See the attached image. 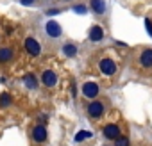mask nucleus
I'll return each instance as SVG.
<instances>
[{
  "label": "nucleus",
  "mask_w": 152,
  "mask_h": 146,
  "mask_svg": "<svg viewBox=\"0 0 152 146\" xmlns=\"http://www.w3.org/2000/svg\"><path fill=\"white\" fill-rule=\"evenodd\" d=\"M99 68H100V71H102V75H106V77H111V75H115V73H116V64H115V61L109 59V57H104V59L100 61Z\"/></svg>",
  "instance_id": "nucleus-1"
},
{
  "label": "nucleus",
  "mask_w": 152,
  "mask_h": 146,
  "mask_svg": "<svg viewBox=\"0 0 152 146\" xmlns=\"http://www.w3.org/2000/svg\"><path fill=\"white\" fill-rule=\"evenodd\" d=\"M99 84L97 82H86L84 86H83V95L86 96V98H90V100H95L97 96H99Z\"/></svg>",
  "instance_id": "nucleus-2"
},
{
  "label": "nucleus",
  "mask_w": 152,
  "mask_h": 146,
  "mask_svg": "<svg viewBox=\"0 0 152 146\" xmlns=\"http://www.w3.org/2000/svg\"><path fill=\"white\" fill-rule=\"evenodd\" d=\"M41 80L47 87H54L57 84V73L54 69H45L43 71V75H41Z\"/></svg>",
  "instance_id": "nucleus-3"
},
{
  "label": "nucleus",
  "mask_w": 152,
  "mask_h": 146,
  "mask_svg": "<svg viewBox=\"0 0 152 146\" xmlns=\"http://www.w3.org/2000/svg\"><path fill=\"white\" fill-rule=\"evenodd\" d=\"M25 50L31 53V55H39L41 53V45H39V41H36L34 38H27L25 39Z\"/></svg>",
  "instance_id": "nucleus-4"
},
{
  "label": "nucleus",
  "mask_w": 152,
  "mask_h": 146,
  "mask_svg": "<svg viewBox=\"0 0 152 146\" xmlns=\"http://www.w3.org/2000/svg\"><path fill=\"white\" fill-rule=\"evenodd\" d=\"M104 114V103L102 102H91L90 105H88V116L90 118H100Z\"/></svg>",
  "instance_id": "nucleus-5"
},
{
  "label": "nucleus",
  "mask_w": 152,
  "mask_h": 146,
  "mask_svg": "<svg viewBox=\"0 0 152 146\" xmlns=\"http://www.w3.org/2000/svg\"><path fill=\"white\" fill-rule=\"evenodd\" d=\"M104 137L106 139H111V141H115V139H118L120 137V128H118V125H106L104 126Z\"/></svg>",
  "instance_id": "nucleus-6"
},
{
  "label": "nucleus",
  "mask_w": 152,
  "mask_h": 146,
  "mask_svg": "<svg viewBox=\"0 0 152 146\" xmlns=\"http://www.w3.org/2000/svg\"><path fill=\"white\" fill-rule=\"evenodd\" d=\"M45 29H47V34H48L50 38H59V36H61V32H63V30H61V25H59L57 22H52V20L47 23V27H45Z\"/></svg>",
  "instance_id": "nucleus-7"
},
{
  "label": "nucleus",
  "mask_w": 152,
  "mask_h": 146,
  "mask_svg": "<svg viewBox=\"0 0 152 146\" xmlns=\"http://www.w3.org/2000/svg\"><path fill=\"white\" fill-rule=\"evenodd\" d=\"M32 139H34L36 142H43V141H47V128H45L43 125L34 126V130H32Z\"/></svg>",
  "instance_id": "nucleus-8"
},
{
  "label": "nucleus",
  "mask_w": 152,
  "mask_h": 146,
  "mask_svg": "<svg viewBox=\"0 0 152 146\" xmlns=\"http://www.w3.org/2000/svg\"><path fill=\"white\" fill-rule=\"evenodd\" d=\"M140 64H141L143 68H152V50H150V48H147V50L141 52V55H140Z\"/></svg>",
  "instance_id": "nucleus-9"
},
{
  "label": "nucleus",
  "mask_w": 152,
  "mask_h": 146,
  "mask_svg": "<svg viewBox=\"0 0 152 146\" xmlns=\"http://www.w3.org/2000/svg\"><path fill=\"white\" fill-rule=\"evenodd\" d=\"M102 38H104L102 27H100V25H93V27L90 29V39H91V41H100Z\"/></svg>",
  "instance_id": "nucleus-10"
},
{
  "label": "nucleus",
  "mask_w": 152,
  "mask_h": 146,
  "mask_svg": "<svg viewBox=\"0 0 152 146\" xmlns=\"http://www.w3.org/2000/svg\"><path fill=\"white\" fill-rule=\"evenodd\" d=\"M13 57H15V52H13L11 48H7V46L0 48V64H4V62H9Z\"/></svg>",
  "instance_id": "nucleus-11"
},
{
  "label": "nucleus",
  "mask_w": 152,
  "mask_h": 146,
  "mask_svg": "<svg viewBox=\"0 0 152 146\" xmlns=\"http://www.w3.org/2000/svg\"><path fill=\"white\" fill-rule=\"evenodd\" d=\"M23 84H25V87H29V89H36V87H38V79L32 75V73H27V75L23 77Z\"/></svg>",
  "instance_id": "nucleus-12"
},
{
  "label": "nucleus",
  "mask_w": 152,
  "mask_h": 146,
  "mask_svg": "<svg viewBox=\"0 0 152 146\" xmlns=\"http://www.w3.org/2000/svg\"><path fill=\"white\" fill-rule=\"evenodd\" d=\"M91 9L97 14H102L106 11V2H104V0H91Z\"/></svg>",
  "instance_id": "nucleus-13"
},
{
  "label": "nucleus",
  "mask_w": 152,
  "mask_h": 146,
  "mask_svg": "<svg viewBox=\"0 0 152 146\" xmlns=\"http://www.w3.org/2000/svg\"><path fill=\"white\" fill-rule=\"evenodd\" d=\"M63 53H64L66 57H75V53H77V46L72 45V43H66V45L63 46Z\"/></svg>",
  "instance_id": "nucleus-14"
},
{
  "label": "nucleus",
  "mask_w": 152,
  "mask_h": 146,
  "mask_svg": "<svg viewBox=\"0 0 152 146\" xmlns=\"http://www.w3.org/2000/svg\"><path fill=\"white\" fill-rule=\"evenodd\" d=\"M11 102H13V98H11L9 93H2V95H0V107H9Z\"/></svg>",
  "instance_id": "nucleus-15"
},
{
  "label": "nucleus",
  "mask_w": 152,
  "mask_h": 146,
  "mask_svg": "<svg viewBox=\"0 0 152 146\" xmlns=\"http://www.w3.org/2000/svg\"><path fill=\"white\" fill-rule=\"evenodd\" d=\"M115 146H129V139L127 137H118V139H115Z\"/></svg>",
  "instance_id": "nucleus-16"
},
{
  "label": "nucleus",
  "mask_w": 152,
  "mask_h": 146,
  "mask_svg": "<svg viewBox=\"0 0 152 146\" xmlns=\"http://www.w3.org/2000/svg\"><path fill=\"white\" fill-rule=\"evenodd\" d=\"M90 135H91L90 132H79L77 135H75V141H77V142H79V141H83V139H88Z\"/></svg>",
  "instance_id": "nucleus-17"
},
{
  "label": "nucleus",
  "mask_w": 152,
  "mask_h": 146,
  "mask_svg": "<svg viewBox=\"0 0 152 146\" xmlns=\"http://www.w3.org/2000/svg\"><path fill=\"white\" fill-rule=\"evenodd\" d=\"M73 11H75V13H83V14H84V13H86V7H84V6H75V7H73Z\"/></svg>",
  "instance_id": "nucleus-18"
},
{
  "label": "nucleus",
  "mask_w": 152,
  "mask_h": 146,
  "mask_svg": "<svg viewBox=\"0 0 152 146\" xmlns=\"http://www.w3.org/2000/svg\"><path fill=\"white\" fill-rule=\"evenodd\" d=\"M145 27H147V32L152 36V23H150V20H145Z\"/></svg>",
  "instance_id": "nucleus-19"
},
{
  "label": "nucleus",
  "mask_w": 152,
  "mask_h": 146,
  "mask_svg": "<svg viewBox=\"0 0 152 146\" xmlns=\"http://www.w3.org/2000/svg\"><path fill=\"white\" fill-rule=\"evenodd\" d=\"M20 2H22V4H23V6H31V4H32V2H34V0H20Z\"/></svg>",
  "instance_id": "nucleus-20"
}]
</instances>
